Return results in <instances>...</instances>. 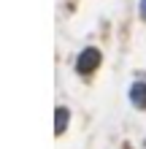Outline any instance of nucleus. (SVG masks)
<instances>
[{
    "instance_id": "f03ea898",
    "label": "nucleus",
    "mask_w": 146,
    "mask_h": 149,
    "mask_svg": "<svg viewBox=\"0 0 146 149\" xmlns=\"http://www.w3.org/2000/svg\"><path fill=\"white\" fill-rule=\"evenodd\" d=\"M130 98H133V103L138 109H146V84H133V90H130Z\"/></svg>"
},
{
    "instance_id": "f257e3e1",
    "label": "nucleus",
    "mask_w": 146,
    "mask_h": 149,
    "mask_svg": "<svg viewBox=\"0 0 146 149\" xmlns=\"http://www.w3.org/2000/svg\"><path fill=\"white\" fill-rule=\"evenodd\" d=\"M98 63H100V52L98 49H84L81 57L76 60V71L79 73H92L98 68Z\"/></svg>"
},
{
    "instance_id": "20e7f679",
    "label": "nucleus",
    "mask_w": 146,
    "mask_h": 149,
    "mask_svg": "<svg viewBox=\"0 0 146 149\" xmlns=\"http://www.w3.org/2000/svg\"><path fill=\"white\" fill-rule=\"evenodd\" d=\"M141 14L146 16V0H141Z\"/></svg>"
},
{
    "instance_id": "7ed1b4c3",
    "label": "nucleus",
    "mask_w": 146,
    "mask_h": 149,
    "mask_svg": "<svg viewBox=\"0 0 146 149\" xmlns=\"http://www.w3.org/2000/svg\"><path fill=\"white\" fill-rule=\"evenodd\" d=\"M68 127V109H57L54 114V133H62Z\"/></svg>"
}]
</instances>
